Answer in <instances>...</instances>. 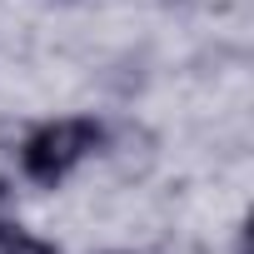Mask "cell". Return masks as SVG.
Returning <instances> with one entry per match:
<instances>
[{"label": "cell", "instance_id": "1", "mask_svg": "<svg viewBox=\"0 0 254 254\" xmlns=\"http://www.w3.org/2000/svg\"><path fill=\"white\" fill-rule=\"evenodd\" d=\"M110 145L105 120L95 115H60V120H40L20 135L15 145V165L25 175V185L35 190H60L80 165H90L100 150Z\"/></svg>", "mask_w": 254, "mask_h": 254}, {"label": "cell", "instance_id": "2", "mask_svg": "<svg viewBox=\"0 0 254 254\" xmlns=\"http://www.w3.org/2000/svg\"><path fill=\"white\" fill-rule=\"evenodd\" d=\"M0 254H65V249H55V244H50V239H40V234L15 229L5 244H0Z\"/></svg>", "mask_w": 254, "mask_h": 254}, {"label": "cell", "instance_id": "3", "mask_svg": "<svg viewBox=\"0 0 254 254\" xmlns=\"http://www.w3.org/2000/svg\"><path fill=\"white\" fill-rule=\"evenodd\" d=\"M15 229H20L15 224V190H10V180H0V244H5Z\"/></svg>", "mask_w": 254, "mask_h": 254}, {"label": "cell", "instance_id": "4", "mask_svg": "<svg viewBox=\"0 0 254 254\" xmlns=\"http://www.w3.org/2000/svg\"><path fill=\"white\" fill-rule=\"evenodd\" d=\"M105 254H135V249H105Z\"/></svg>", "mask_w": 254, "mask_h": 254}]
</instances>
